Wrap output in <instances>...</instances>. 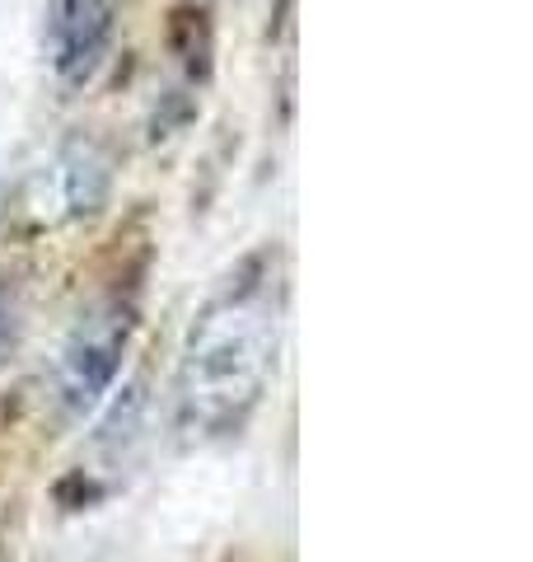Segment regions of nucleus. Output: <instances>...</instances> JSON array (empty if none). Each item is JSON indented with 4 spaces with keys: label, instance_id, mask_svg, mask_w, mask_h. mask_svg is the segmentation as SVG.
<instances>
[{
    "label": "nucleus",
    "instance_id": "f257e3e1",
    "mask_svg": "<svg viewBox=\"0 0 533 562\" xmlns=\"http://www.w3.org/2000/svg\"><path fill=\"white\" fill-rule=\"evenodd\" d=\"M291 272L281 244H258L192 314L173 375V427L206 446L239 436L276 380Z\"/></svg>",
    "mask_w": 533,
    "mask_h": 562
},
{
    "label": "nucleus",
    "instance_id": "f03ea898",
    "mask_svg": "<svg viewBox=\"0 0 533 562\" xmlns=\"http://www.w3.org/2000/svg\"><path fill=\"white\" fill-rule=\"evenodd\" d=\"M140 324L136 286H109L89 301L76 324H70L66 342L57 351V375H52V398L66 422H80L84 413L99 408V398L113 390Z\"/></svg>",
    "mask_w": 533,
    "mask_h": 562
},
{
    "label": "nucleus",
    "instance_id": "7ed1b4c3",
    "mask_svg": "<svg viewBox=\"0 0 533 562\" xmlns=\"http://www.w3.org/2000/svg\"><path fill=\"white\" fill-rule=\"evenodd\" d=\"M117 33V0H52L47 61L61 90H84L103 70Z\"/></svg>",
    "mask_w": 533,
    "mask_h": 562
},
{
    "label": "nucleus",
    "instance_id": "20e7f679",
    "mask_svg": "<svg viewBox=\"0 0 533 562\" xmlns=\"http://www.w3.org/2000/svg\"><path fill=\"white\" fill-rule=\"evenodd\" d=\"M109 188H113L109 155L99 150V140L76 136L61 150V198H66V211H70V216H94V211L109 202Z\"/></svg>",
    "mask_w": 533,
    "mask_h": 562
},
{
    "label": "nucleus",
    "instance_id": "39448f33",
    "mask_svg": "<svg viewBox=\"0 0 533 562\" xmlns=\"http://www.w3.org/2000/svg\"><path fill=\"white\" fill-rule=\"evenodd\" d=\"M24 314H29L24 286L0 272V371L14 361V351H20V342H24V324H29Z\"/></svg>",
    "mask_w": 533,
    "mask_h": 562
}]
</instances>
